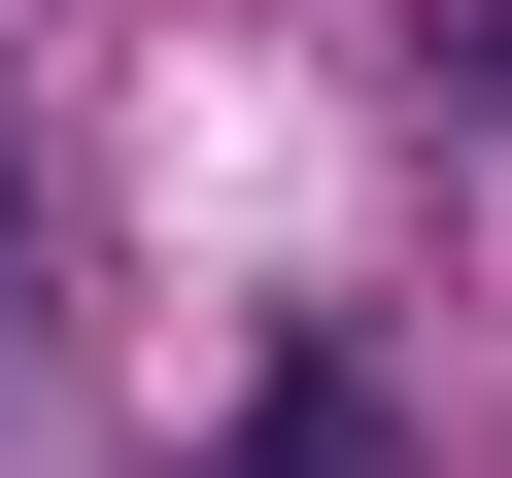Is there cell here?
I'll use <instances>...</instances> for the list:
<instances>
[{
  "label": "cell",
  "mask_w": 512,
  "mask_h": 478,
  "mask_svg": "<svg viewBox=\"0 0 512 478\" xmlns=\"http://www.w3.org/2000/svg\"><path fill=\"white\" fill-rule=\"evenodd\" d=\"M205 478H410V410H376V342H308V376H274V410H239Z\"/></svg>",
  "instance_id": "6da1fadb"
},
{
  "label": "cell",
  "mask_w": 512,
  "mask_h": 478,
  "mask_svg": "<svg viewBox=\"0 0 512 478\" xmlns=\"http://www.w3.org/2000/svg\"><path fill=\"white\" fill-rule=\"evenodd\" d=\"M0 342H35V137H0Z\"/></svg>",
  "instance_id": "7a4b0ae2"
}]
</instances>
